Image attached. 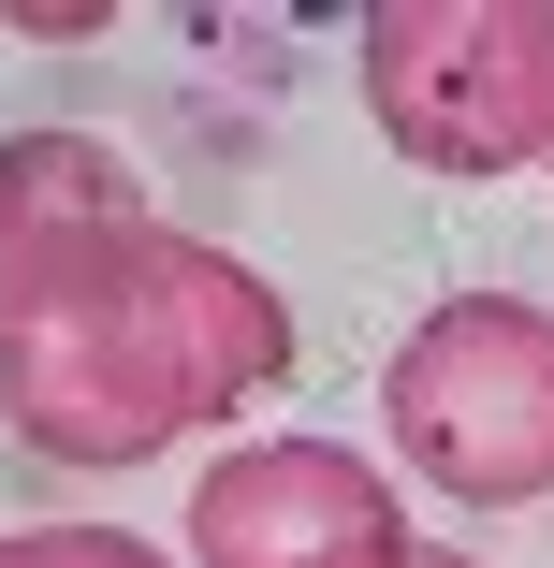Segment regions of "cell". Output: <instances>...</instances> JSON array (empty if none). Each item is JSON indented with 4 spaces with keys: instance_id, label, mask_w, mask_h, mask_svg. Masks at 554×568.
Masks as SVG:
<instances>
[{
    "instance_id": "obj_3",
    "label": "cell",
    "mask_w": 554,
    "mask_h": 568,
    "mask_svg": "<svg viewBox=\"0 0 554 568\" xmlns=\"http://www.w3.org/2000/svg\"><path fill=\"white\" fill-rule=\"evenodd\" d=\"M380 437L453 510L554 496V306L540 292H453L380 351Z\"/></svg>"
},
{
    "instance_id": "obj_6",
    "label": "cell",
    "mask_w": 554,
    "mask_h": 568,
    "mask_svg": "<svg viewBox=\"0 0 554 568\" xmlns=\"http://www.w3.org/2000/svg\"><path fill=\"white\" fill-rule=\"evenodd\" d=\"M423 568H482V554H437V539H423Z\"/></svg>"
},
{
    "instance_id": "obj_2",
    "label": "cell",
    "mask_w": 554,
    "mask_h": 568,
    "mask_svg": "<svg viewBox=\"0 0 554 568\" xmlns=\"http://www.w3.org/2000/svg\"><path fill=\"white\" fill-rule=\"evenodd\" d=\"M351 88L409 175H554V16L540 0H380L351 30Z\"/></svg>"
},
{
    "instance_id": "obj_1",
    "label": "cell",
    "mask_w": 554,
    "mask_h": 568,
    "mask_svg": "<svg viewBox=\"0 0 554 568\" xmlns=\"http://www.w3.org/2000/svg\"><path fill=\"white\" fill-rule=\"evenodd\" d=\"M292 379L263 263L147 204L132 146L73 118L0 132V423L44 467H161Z\"/></svg>"
},
{
    "instance_id": "obj_5",
    "label": "cell",
    "mask_w": 554,
    "mask_h": 568,
    "mask_svg": "<svg viewBox=\"0 0 554 568\" xmlns=\"http://www.w3.org/2000/svg\"><path fill=\"white\" fill-rule=\"evenodd\" d=\"M0 568H190V554H161V539H132V525H16Z\"/></svg>"
},
{
    "instance_id": "obj_4",
    "label": "cell",
    "mask_w": 554,
    "mask_h": 568,
    "mask_svg": "<svg viewBox=\"0 0 554 568\" xmlns=\"http://www.w3.org/2000/svg\"><path fill=\"white\" fill-rule=\"evenodd\" d=\"M190 568H423L409 496L351 437H234L190 481Z\"/></svg>"
}]
</instances>
